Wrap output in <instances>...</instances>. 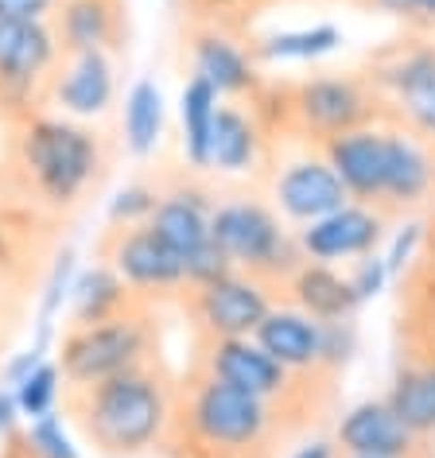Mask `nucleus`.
Wrapping results in <instances>:
<instances>
[{
	"mask_svg": "<svg viewBox=\"0 0 435 458\" xmlns=\"http://www.w3.org/2000/svg\"><path fill=\"white\" fill-rule=\"evenodd\" d=\"M194 369L218 377V381L242 388V393L265 400L277 408V416L292 411L295 400H307V381L319 373H288L277 358H269L257 346V338H199V358Z\"/></svg>",
	"mask_w": 435,
	"mask_h": 458,
	"instance_id": "obj_9",
	"label": "nucleus"
},
{
	"mask_svg": "<svg viewBox=\"0 0 435 458\" xmlns=\"http://www.w3.org/2000/svg\"><path fill=\"white\" fill-rule=\"evenodd\" d=\"M218 98L214 86H206L202 78L187 74V82L179 89V148H183V167L202 175L210 171V132L218 117Z\"/></svg>",
	"mask_w": 435,
	"mask_h": 458,
	"instance_id": "obj_25",
	"label": "nucleus"
},
{
	"mask_svg": "<svg viewBox=\"0 0 435 458\" xmlns=\"http://www.w3.org/2000/svg\"><path fill=\"white\" fill-rule=\"evenodd\" d=\"M346 280H350V288L354 295H358V303H370L377 300L388 284V268H385V260L381 253H370V257H358V260H350V268H346Z\"/></svg>",
	"mask_w": 435,
	"mask_h": 458,
	"instance_id": "obj_36",
	"label": "nucleus"
},
{
	"mask_svg": "<svg viewBox=\"0 0 435 458\" xmlns=\"http://www.w3.org/2000/svg\"><path fill=\"white\" fill-rule=\"evenodd\" d=\"M257 346L277 358L288 373H319V342H323V323H315L311 315L295 311L292 303H272V311L260 318L253 330Z\"/></svg>",
	"mask_w": 435,
	"mask_h": 458,
	"instance_id": "obj_20",
	"label": "nucleus"
},
{
	"mask_svg": "<svg viewBox=\"0 0 435 458\" xmlns=\"http://www.w3.org/2000/svg\"><path fill=\"white\" fill-rule=\"evenodd\" d=\"M8 260V225L0 222V265H4Z\"/></svg>",
	"mask_w": 435,
	"mask_h": 458,
	"instance_id": "obj_46",
	"label": "nucleus"
},
{
	"mask_svg": "<svg viewBox=\"0 0 435 458\" xmlns=\"http://www.w3.org/2000/svg\"><path fill=\"white\" fill-rule=\"evenodd\" d=\"M388 214L373 210L362 202H346L315 222L295 229L303 260H319V265H350L358 257H370L385 242Z\"/></svg>",
	"mask_w": 435,
	"mask_h": 458,
	"instance_id": "obj_14",
	"label": "nucleus"
},
{
	"mask_svg": "<svg viewBox=\"0 0 435 458\" xmlns=\"http://www.w3.org/2000/svg\"><path fill=\"white\" fill-rule=\"evenodd\" d=\"M101 260L129 284L141 303L167 300L187 292V268L171 249L159 242L152 225H109L101 237Z\"/></svg>",
	"mask_w": 435,
	"mask_h": 458,
	"instance_id": "obj_10",
	"label": "nucleus"
},
{
	"mask_svg": "<svg viewBox=\"0 0 435 458\" xmlns=\"http://www.w3.org/2000/svg\"><path fill=\"white\" fill-rule=\"evenodd\" d=\"M39 361H47V350H43V346H28L24 353H13V358L0 365V385H4V388H16L31 369H36Z\"/></svg>",
	"mask_w": 435,
	"mask_h": 458,
	"instance_id": "obj_37",
	"label": "nucleus"
},
{
	"mask_svg": "<svg viewBox=\"0 0 435 458\" xmlns=\"http://www.w3.org/2000/svg\"><path fill=\"white\" fill-rule=\"evenodd\" d=\"M63 59L51 20H0V113L24 121L47 101V82Z\"/></svg>",
	"mask_w": 435,
	"mask_h": 458,
	"instance_id": "obj_8",
	"label": "nucleus"
},
{
	"mask_svg": "<svg viewBox=\"0 0 435 458\" xmlns=\"http://www.w3.org/2000/svg\"><path fill=\"white\" fill-rule=\"evenodd\" d=\"M63 408L78 435L106 458H141L164 446L175 385L156 361L113 373L106 381L66 388Z\"/></svg>",
	"mask_w": 435,
	"mask_h": 458,
	"instance_id": "obj_1",
	"label": "nucleus"
},
{
	"mask_svg": "<svg viewBox=\"0 0 435 458\" xmlns=\"http://www.w3.org/2000/svg\"><path fill=\"white\" fill-rule=\"evenodd\" d=\"M412 307H408V315H412V338H420V335H435V265L428 260L416 276H412Z\"/></svg>",
	"mask_w": 435,
	"mask_h": 458,
	"instance_id": "obj_35",
	"label": "nucleus"
},
{
	"mask_svg": "<svg viewBox=\"0 0 435 458\" xmlns=\"http://www.w3.org/2000/svg\"><path fill=\"white\" fill-rule=\"evenodd\" d=\"M284 295L295 311L311 315L315 323H342V318L358 315V295H354L346 272L335 265H319V260H303L300 268L284 280Z\"/></svg>",
	"mask_w": 435,
	"mask_h": 458,
	"instance_id": "obj_21",
	"label": "nucleus"
},
{
	"mask_svg": "<svg viewBox=\"0 0 435 458\" xmlns=\"http://www.w3.org/2000/svg\"><path fill=\"white\" fill-rule=\"evenodd\" d=\"M280 416L265 400L191 369L175 385V411L159 451L171 458H272Z\"/></svg>",
	"mask_w": 435,
	"mask_h": 458,
	"instance_id": "obj_2",
	"label": "nucleus"
},
{
	"mask_svg": "<svg viewBox=\"0 0 435 458\" xmlns=\"http://www.w3.org/2000/svg\"><path fill=\"white\" fill-rule=\"evenodd\" d=\"M74 276H78L74 249H63V253H55L47 276H43V288H39V318H36V342H31V346L47 350L51 342H55V323H59L63 307H71Z\"/></svg>",
	"mask_w": 435,
	"mask_h": 458,
	"instance_id": "obj_29",
	"label": "nucleus"
},
{
	"mask_svg": "<svg viewBox=\"0 0 435 458\" xmlns=\"http://www.w3.org/2000/svg\"><path fill=\"white\" fill-rule=\"evenodd\" d=\"M393 109H397V117L405 121L408 132H416L423 144L435 148V82L412 89L408 98L393 101Z\"/></svg>",
	"mask_w": 435,
	"mask_h": 458,
	"instance_id": "obj_33",
	"label": "nucleus"
},
{
	"mask_svg": "<svg viewBox=\"0 0 435 458\" xmlns=\"http://www.w3.org/2000/svg\"><path fill=\"white\" fill-rule=\"evenodd\" d=\"M423 249H428V260L435 265V222L423 225Z\"/></svg>",
	"mask_w": 435,
	"mask_h": 458,
	"instance_id": "obj_45",
	"label": "nucleus"
},
{
	"mask_svg": "<svg viewBox=\"0 0 435 458\" xmlns=\"http://www.w3.org/2000/svg\"><path fill=\"white\" fill-rule=\"evenodd\" d=\"M435 199V148L405 124H388V179L385 214H405Z\"/></svg>",
	"mask_w": 435,
	"mask_h": 458,
	"instance_id": "obj_18",
	"label": "nucleus"
},
{
	"mask_svg": "<svg viewBox=\"0 0 435 458\" xmlns=\"http://www.w3.org/2000/svg\"><path fill=\"white\" fill-rule=\"evenodd\" d=\"M362 4H370V8H377V13H388V16H400V20H405L412 0H362Z\"/></svg>",
	"mask_w": 435,
	"mask_h": 458,
	"instance_id": "obj_43",
	"label": "nucleus"
},
{
	"mask_svg": "<svg viewBox=\"0 0 435 458\" xmlns=\"http://www.w3.org/2000/svg\"><path fill=\"white\" fill-rule=\"evenodd\" d=\"M20 428V408H16V396L8 388H0V443L8 439Z\"/></svg>",
	"mask_w": 435,
	"mask_h": 458,
	"instance_id": "obj_41",
	"label": "nucleus"
},
{
	"mask_svg": "<svg viewBox=\"0 0 435 458\" xmlns=\"http://www.w3.org/2000/svg\"><path fill=\"white\" fill-rule=\"evenodd\" d=\"M214 191L202 187L194 179V171L179 175L171 187H159V202L148 225L159 233L171 253L183 260L187 268V288L194 284H210L226 272H234V265L226 260V253L210 242V210H214Z\"/></svg>",
	"mask_w": 435,
	"mask_h": 458,
	"instance_id": "obj_6",
	"label": "nucleus"
},
{
	"mask_svg": "<svg viewBox=\"0 0 435 458\" xmlns=\"http://www.w3.org/2000/svg\"><path fill=\"white\" fill-rule=\"evenodd\" d=\"M319 152L327 156V164L335 167V175L342 179L350 202L385 206V179H388V124H362L342 136H330L327 144H319ZM385 214V210H381Z\"/></svg>",
	"mask_w": 435,
	"mask_h": 458,
	"instance_id": "obj_17",
	"label": "nucleus"
},
{
	"mask_svg": "<svg viewBox=\"0 0 435 458\" xmlns=\"http://www.w3.org/2000/svg\"><path fill=\"white\" fill-rule=\"evenodd\" d=\"M136 307H148V303L136 300L129 292V284H124L106 260L94 268H78L74 288H71V327L106 323V318L136 311Z\"/></svg>",
	"mask_w": 435,
	"mask_h": 458,
	"instance_id": "obj_24",
	"label": "nucleus"
},
{
	"mask_svg": "<svg viewBox=\"0 0 435 458\" xmlns=\"http://www.w3.org/2000/svg\"><path fill=\"white\" fill-rule=\"evenodd\" d=\"M269 202L284 222L307 225L315 217L346 206L350 194L335 175V167L327 164V156L311 144L303 156H292L277 167V175L269 182Z\"/></svg>",
	"mask_w": 435,
	"mask_h": 458,
	"instance_id": "obj_13",
	"label": "nucleus"
},
{
	"mask_svg": "<svg viewBox=\"0 0 435 458\" xmlns=\"http://www.w3.org/2000/svg\"><path fill=\"white\" fill-rule=\"evenodd\" d=\"M117 101V66L109 51L63 55L47 82V106L71 121H98Z\"/></svg>",
	"mask_w": 435,
	"mask_h": 458,
	"instance_id": "obj_16",
	"label": "nucleus"
},
{
	"mask_svg": "<svg viewBox=\"0 0 435 458\" xmlns=\"http://www.w3.org/2000/svg\"><path fill=\"white\" fill-rule=\"evenodd\" d=\"M288 458H338V446H335V439H315V443L300 446V451H292Z\"/></svg>",
	"mask_w": 435,
	"mask_h": 458,
	"instance_id": "obj_42",
	"label": "nucleus"
},
{
	"mask_svg": "<svg viewBox=\"0 0 435 458\" xmlns=\"http://www.w3.org/2000/svg\"><path fill=\"white\" fill-rule=\"evenodd\" d=\"M156 202H159V187H156V182L132 179V182H124V187L109 199L106 222L109 225H144L148 217H152Z\"/></svg>",
	"mask_w": 435,
	"mask_h": 458,
	"instance_id": "obj_31",
	"label": "nucleus"
},
{
	"mask_svg": "<svg viewBox=\"0 0 435 458\" xmlns=\"http://www.w3.org/2000/svg\"><path fill=\"white\" fill-rule=\"evenodd\" d=\"M187 63H191V74L202 78L206 86H214L222 101H253L265 89L253 47H245L222 24H206L202 20L199 28H191Z\"/></svg>",
	"mask_w": 435,
	"mask_h": 458,
	"instance_id": "obj_12",
	"label": "nucleus"
},
{
	"mask_svg": "<svg viewBox=\"0 0 435 458\" xmlns=\"http://www.w3.org/2000/svg\"><path fill=\"white\" fill-rule=\"evenodd\" d=\"M194 8V16L206 20V24H218V20L234 16V13H249V8L265 4V0H187Z\"/></svg>",
	"mask_w": 435,
	"mask_h": 458,
	"instance_id": "obj_38",
	"label": "nucleus"
},
{
	"mask_svg": "<svg viewBox=\"0 0 435 458\" xmlns=\"http://www.w3.org/2000/svg\"><path fill=\"white\" fill-rule=\"evenodd\" d=\"M8 393L16 396V408H20V420H24V423L59 411L63 393H66V381H63L59 361H55V358L39 361L36 369H31L16 388H8Z\"/></svg>",
	"mask_w": 435,
	"mask_h": 458,
	"instance_id": "obj_30",
	"label": "nucleus"
},
{
	"mask_svg": "<svg viewBox=\"0 0 435 458\" xmlns=\"http://www.w3.org/2000/svg\"><path fill=\"white\" fill-rule=\"evenodd\" d=\"M365 78H370L377 94L388 98V101L408 98L412 89L435 82V43H423V39L397 43V47L377 55L373 71Z\"/></svg>",
	"mask_w": 435,
	"mask_h": 458,
	"instance_id": "obj_26",
	"label": "nucleus"
},
{
	"mask_svg": "<svg viewBox=\"0 0 435 458\" xmlns=\"http://www.w3.org/2000/svg\"><path fill=\"white\" fill-rule=\"evenodd\" d=\"M358 353V327L354 318H342V323H323V342H319V373L335 377L354 361Z\"/></svg>",
	"mask_w": 435,
	"mask_h": 458,
	"instance_id": "obj_32",
	"label": "nucleus"
},
{
	"mask_svg": "<svg viewBox=\"0 0 435 458\" xmlns=\"http://www.w3.org/2000/svg\"><path fill=\"white\" fill-rule=\"evenodd\" d=\"M420 249H423V225H420V222L400 225L397 233L388 237V249L381 253L385 268H388V280L408 276V272L416 268V260H420Z\"/></svg>",
	"mask_w": 435,
	"mask_h": 458,
	"instance_id": "obj_34",
	"label": "nucleus"
},
{
	"mask_svg": "<svg viewBox=\"0 0 435 458\" xmlns=\"http://www.w3.org/2000/svg\"><path fill=\"white\" fill-rule=\"evenodd\" d=\"M13 164L20 182L47 210H71L98 187L106 167L101 136L59 113H31L16 121Z\"/></svg>",
	"mask_w": 435,
	"mask_h": 458,
	"instance_id": "obj_3",
	"label": "nucleus"
},
{
	"mask_svg": "<svg viewBox=\"0 0 435 458\" xmlns=\"http://www.w3.org/2000/svg\"><path fill=\"white\" fill-rule=\"evenodd\" d=\"M63 0H0V20H51Z\"/></svg>",
	"mask_w": 435,
	"mask_h": 458,
	"instance_id": "obj_39",
	"label": "nucleus"
},
{
	"mask_svg": "<svg viewBox=\"0 0 435 458\" xmlns=\"http://www.w3.org/2000/svg\"><path fill=\"white\" fill-rule=\"evenodd\" d=\"M338 454L354 458H431V443L405 428L385 396L346 408L335 423Z\"/></svg>",
	"mask_w": 435,
	"mask_h": 458,
	"instance_id": "obj_15",
	"label": "nucleus"
},
{
	"mask_svg": "<svg viewBox=\"0 0 435 458\" xmlns=\"http://www.w3.org/2000/svg\"><path fill=\"white\" fill-rule=\"evenodd\" d=\"M342 47V31L335 24H311V28H292L277 36L253 43L257 63H315L327 59Z\"/></svg>",
	"mask_w": 435,
	"mask_h": 458,
	"instance_id": "obj_28",
	"label": "nucleus"
},
{
	"mask_svg": "<svg viewBox=\"0 0 435 458\" xmlns=\"http://www.w3.org/2000/svg\"><path fill=\"white\" fill-rule=\"evenodd\" d=\"M63 55L78 51H117L124 31V0H63L51 16Z\"/></svg>",
	"mask_w": 435,
	"mask_h": 458,
	"instance_id": "obj_19",
	"label": "nucleus"
},
{
	"mask_svg": "<svg viewBox=\"0 0 435 458\" xmlns=\"http://www.w3.org/2000/svg\"><path fill=\"white\" fill-rule=\"evenodd\" d=\"M272 303H277V292L265 280L237 268L183 292V307H187L199 338H253Z\"/></svg>",
	"mask_w": 435,
	"mask_h": 458,
	"instance_id": "obj_11",
	"label": "nucleus"
},
{
	"mask_svg": "<svg viewBox=\"0 0 435 458\" xmlns=\"http://www.w3.org/2000/svg\"><path fill=\"white\" fill-rule=\"evenodd\" d=\"M164 89L156 86V78H136L124 94V113H121V136H124V152L132 159H148L164 140Z\"/></svg>",
	"mask_w": 435,
	"mask_h": 458,
	"instance_id": "obj_27",
	"label": "nucleus"
},
{
	"mask_svg": "<svg viewBox=\"0 0 435 458\" xmlns=\"http://www.w3.org/2000/svg\"><path fill=\"white\" fill-rule=\"evenodd\" d=\"M388 408L405 420L408 431H416L420 439L435 443V365L423 361L420 353H405L388 385Z\"/></svg>",
	"mask_w": 435,
	"mask_h": 458,
	"instance_id": "obj_23",
	"label": "nucleus"
},
{
	"mask_svg": "<svg viewBox=\"0 0 435 458\" xmlns=\"http://www.w3.org/2000/svg\"><path fill=\"white\" fill-rule=\"evenodd\" d=\"M381 101L365 74H311L288 86V129L319 148L330 136L388 117Z\"/></svg>",
	"mask_w": 435,
	"mask_h": 458,
	"instance_id": "obj_7",
	"label": "nucleus"
},
{
	"mask_svg": "<svg viewBox=\"0 0 435 458\" xmlns=\"http://www.w3.org/2000/svg\"><path fill=\"white\" fill-rule=\"evenodd\" d=\"M338 458H354V454H338Z\"/></svg>",
	"mask_w": 435,
	"mask_h": 458,
	"instance_id": "obj_47",
	"label": "nucleus"
},
{
	"mask_svg": "<svg viewBox=\"0 0 435 458\" xmlns=\"http://www.w3.org/2000/svg\"><path fill=\"white\" fill-rule=\"evenodd\" d=\"M265 129L245 109V101H222L210 132V171L218 175H249L265 156Z\"/></svg>",
	"mask_w": 435,
	"mask_h": 458,
	"instance_id": "obj_22",
	"label": "nucleus"
},
{
	"mask_svg": "<svg viewBox=\"0 0 435 458\" xmlns=\"http://www.w3.org/2000/svg\"><path fill=\"white\" fill-rule=\"evenodd\" d=\"M405 24H412L416 31H435V0H412Z\"/></svg>",
	"mask_w": 435,
	"mask_h": 458,
	"instance_id": "obj_40",
	"label": "nucleus"
},
{
	"mask_svg": "<svg viewBox=\"0 0 435 458\" xmlns=\"http://www.w3.org/2000/svg\"><path fill=\"white\" fill-rule=\"evenodd\" d=\"M55 361L63 369L66 388H82L106 381L113 373L136 369L144 361H156L152 315H148V307H136V311L106 318V323L66 327L55 342Z\"/></svg>",
	"mask_w": 435,
	"mask_h": 458,
	"instance_id": "obj_5",
	"label": "nucleus"
},
{
	"mask_svg": "<svg viewBox=\"0 0 435 458\" xmlns=\"http://www.w3.org/2000/svg\"><path fill=\"white\" fill-rule=\"evenodd\" d=\"M210 242L222 249L237 272L265 280L272 292H280L284 280L303 265L300 242H295V233H288V225L272 210V202L249 199V194L214 202Z\"/></svg>",
	"mask_w": 435,
	"mask_h": 458,
	"instance_id": "obj_4",
	"label": "nucleus"
},
{
	"mask_svg": "<svg viewBox=\"0 0 435 458\" xmlns=\"http://www.w3.org/2000/svg\"><path fill=\"white\" fill-rule=\"evenodd\" d=\"M412 342H416V350H412V353H420L423 361L435 365V335H420V338H412Z\"/></svg>",
	"mask_w": 435,
	"mask_h": 458,
	"instance_id": "obj_44",
	"label": "nucleus"
}]
</instances>
